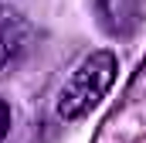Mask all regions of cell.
<instances>
[{"instance_id":"obj_1","label":"cell","mask_w":146,"mask_h":143,"mask_svg":"<svg viewBox=\"0 0 146 143\" xmlns=\"http://www.w3.org/2000/svg\"><path fill=\"white\" fill-rule=\"evenodd\" d=\"M115 72H119V61H115L112 51H92L72 72V78L61 85V92H58V116L65 123L85 119L106 99V92L115 82Z\"/></svg>"},{"instance_id":"obj_2","label":"cell","mask_w":146,"mask_h":143,"mask_svg":"<svg viewBox=\"0 0 146 143\" xmlns=\"http://www.w3.org/2000/svg\"><path fill=\"white\" fill-rule=\"evenodd\" d=\"M31 41H34L31 24L17 10L0 3V78L21 68V61L31 51Z\"/></svg>"},{"instance_id":"obj_3","label":"cell","mask_w":146,"mask_h":143,"mask_svg":"<svg viewBox=\"0 0 146 143\" xmlns=\"http://www.w3.org/2000/svg\"><path fill=\"white\" fill-rule=\"evenodd\" d=\"M95 17L102 31L112 37H129L143 24V3L139 0H92Z\"/></svg>"},{"instance_id":"obj_4","label":"cell","mask_w":146,"mask_h":143,"mask_svg":"<svg viewBox=\"0 0 146 143\" xmlns=\"http://www.w3.org/2000/svg\"><path fill=\"white\" fill-rule=\"evenodd\" d=\"M7 133H10V106L0 99V143L7 140Z\"/></svg>"}]
</instances>
